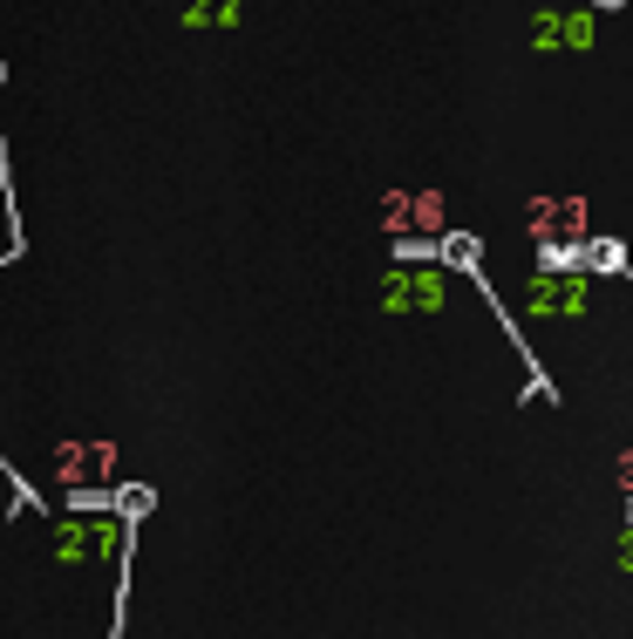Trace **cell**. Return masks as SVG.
Listing matches in <instances>:
<instances>
[{"instance_id": "9", "label": "cell", "mask_w": 633, "mask_h": 639, "mask_svg": "<svg viewBox=\"0 0 633 639\" xmlns=\"http://www.w3.org/2000/svg\"><path fill=\"white\" fill-rule=\"evenodd\" d=\"M613 484H620V490H626V497H633V450H626V456H620V463H613Z\"/></svg>"}, {"instance_id": "7", "label": "cell", "mask_w": 633, "mask_h": 639, "mask_svg": "<svg viewBox=\"0 0 633 639\" xmlns=\"http://www.w3.org/2000/svg\"><path fill=\"white\" fill-rule=\"evenodd\" d=\"M613 565H620V572H633V517H626V531L613 538Z\"/></svg>"}, {"instance_id": "10", "label": "cell", "mask_w": 633, "mask_h": 639, "mask_svg": "<svg viewBox=\"0 0 633 639\" xmlns=\"http://www.w3.org/2000/svg\"><path fill=\"white\" fill-rule=\"evenodd\" d=\"M600 8H620V0H600Z\"/></svg>"}, {"instance_id": "1", "label": "cell", "mask_w": 633, "mask_h": 639, "mask_svg": "<svg viewBox=\"0 0 633 639\" xmlns=\"http://www.w3.org/2000/svg\"><path fill=\"white\" fill-rule=\"evenodd\" d=\"M382 218H388L395 238H450V205H443V191H388Z\"/></svg>"}, {"instance_id": "5", "label": "cell", "mask_w": 633, "mask_h": 639, "mask_svg": "<svg viewBox=\"0 0 633 639\" xmlns=\"http://www.w3.org/2000/svg\"><path fill=\"white\" fill-rule=\"evenodd\" d=\"M532 42L538 48H592V14H538Z\"/></svg>"}, {"instance_id": "8", "label": "cell", "mask_w": 633, "mask_h": 639, "mask_svg": "<svg viewBox=\"0 0 633 639\" xmlns=\"http://www.w3.org/2000/svg\"><path fill=\"white\" fill-rule=\"evenodd\" d=\"M592 266H607V272H620V266H626V252H620V246H592Z\"/></svg>"}, {"instance_id": "3", "label": "cell", "mask_w": 633, "mask_h": 639, "mask_svg": "<svg viewBox=\"0 0 633 639\" xmlns=\"http://www.w3.org/2000/svg\"><path fill=\"white\" fill-rule=\"evenodd\" d=\"M592 306V286H586V272H538V286H532V313H566V320H579Z\"/></svg>"}, {"instance_id": "6", "label": "cell", "mask_w": 633, "mask_h": 639, "mask_svg": "<svg viewBox=\"0 0 633 639\" xmlns=\"http://www.w3.org/2000/svg\"><path fill=\"white\" fill-rule=\"evenodd\" d=\"M239 0H191V21H232Z\"/></svg>"}, {"instance_id": "4", "label": "cell", "mask_w": 633, "mask_h": 639, "mask_svg": "<svg viewBox=\"0 0 633 639\" xmlns=\"http://www.w3.org/2000/svg\"><path fill=\"white\" fill-rule=\"evenodd\" d=\"M532 231L538 238H586V205H579V197H538V205H532Z\"/></svg>"}, {"instance_id": "2", "label": "cell", "mask_w": 633, "mask_h": 639, "mask_svg": "<svg viewBox=\"0 0 633 639\" xmlns=\"http://www.w3.org/2000/svg\"><path fill=\"white\" fill-rule=\"evenodd\" d=\"M443 300H450V272H437V266H395L388 293H382L388 313H437Z\"/></svg>"}]
</instances>
